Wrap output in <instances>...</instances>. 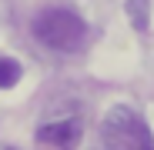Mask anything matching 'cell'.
I'll list each match as a JSON object with an SVG mask.
<instances>
[{
  "label": "cell",
  "instance_id": "obj_3",
  "mask_svg": "<svg viewBox=\"0 0 154 150\" xmlns=\"http://www.w3.org/2000/svg\"><path fill=\"white\" fill-rule=\"evenodd\" d=\"M81 120L77 117H64V120H47L40 123V130H37V140L44 147H57V150H77V143H81Z\"/></svg>",
  "mask_w": 154,
  "mask_h": 150
},
{
  "label": "cell",
  "instance_id": "obj_4",
  "mask_svg": "<svg viewBox=\"0 0 154 150\" xmlns=\"http://www.w3.org/2000/svg\"><path fill=\"white\" fill-rule=\"evenodd\" d=\"M20 63L14 60V57H0V90H10V87H17V80H20Z\"/></svg>",
  "mask_w": 154,
  "mask_h": 150
},
{
  "label": "cell",
  "instance_id": "obj_1",
  "mask_svg": "<svg viewBox=\"0 0 154 150\" xmlns=\"http://www.w3.org/2000/svg\"><path fill=\"white\" fill-rule=\"evenodd\" d=\"M100 150H154L151 127L131 107H111L100 120Z\"/></svg>",
  "mask_w": 154,
  "mask_h": 150
},
{
  "label": "cell",
  "instance_id": "obj_5",
  "mask_svg": "<svg viewBox=\"0 0 154 150\" xmlns=\"http://www.w3.org/2000/svg\"><path fill=\"white\" fill-rule=\"evenodd\" d=\"M127 17H131V23H134L137 30H147V20H151L147 0H127Z\"/></svg>",
  "mask_w": 154,
  "mask_h": 150
},
{
  "label": "cell",
  "instance_id": "obj_2",
  "mask_svg": "<svg viewBox=\"0 0 154 150\" xmlns=\"http://www.w3.org/2000/svg\"><path fill=\"white\" fill-rule=\"evenodd\" d=\"M34 37L50 47V50H60V54H77L84 43H87V23L60 7H47L34 17Z\"/></svg>",
  "mask_w": 154,
  "mask_h": 150
}]
</instances>
